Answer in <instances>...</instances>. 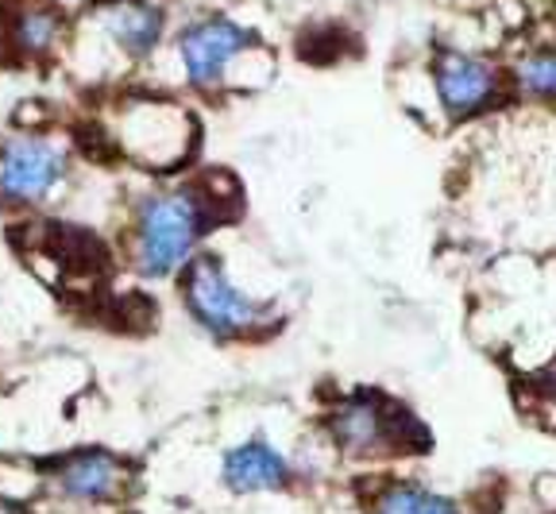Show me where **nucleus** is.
<instances>
[{
    "label": "nucleus",
    "instance_id": "nucleus-9",
    "mask_svg": "<svg viewBox=\"0 0 556 514\" xmlns=\"http://www.w3.org/2000/svg\"><path fill=\"white\" fill-rule=\"evenodd\" d=\"M89 20L101 43L124 62H148L166 39V9L155 0H101Z\"/></svg>",
    "mask_w": 556,
    "mask_h": 514
},
{
    "label": "nucleus",
    "instance_id": "nucleus-1",
    "mask_svg": "<svg viewBox=\"0 0 556 514\" xmlns=\"http://www.w3.org/2000/svg\"><path fill=\"white\" fill-rule=\"evenodd\" d=\"M220 225V198L205 183H166L139 193L131 205L128 255L139 279H178Z\"/></svg>",
    "mask_w": 556,
    "mask_h": 514
},
{
    "label": "nucleus",
    "instance_id": "nucleus-5",
    "mask_svg": "<svg viewBox=\"0 0 556 514\" xmlns=\"http://www.w3.org/2000/svg\"><path fill=\"white\" fill-rule=\"evenodd\" d=\"M193 140H198V128H193L190 109L174 105V101H159V97H139V101L124 105L113 128L116 148L131 163L148 166L155 175L186 163Z\"/></svg>",
    "mask_w": 556,
    "mask_h": 514
},
{
    "label": "nucleus",
    "instance_id": "nucleus-10",
    "mask_svg": "<svg viewBox=\"0 0 556 514\" xmlns=\"http://www.w3.org/2000/svg\"><path fill=\"white\" fill-rule=\"evenodd\" d=\"M220 484L232 496H275L294 484V461L270 437L252 434L220 453Z\"/></svg>",
    "mask_w": 556,
    "mask_h": 514
},
{
    "label": "nucleus",
    "instance_id": "nucleus-12",
    "mask_svg": "<svg viewBox=\"0 0 556 514\" xmlns=\"http://www.w3.org/2000/svg\"><path fill=\"white\" fill-rule=\"evenodd\" d=\"M371 514H464V506L417 479H387L375 491Z\"/></svg>",
    "mask_w": 556,
    "mask_h": 514
},
{
    "label": "nucleus",
    "instance_id": "nucleus-4",
    "mask_svg": "<svg viewBox=\"0 0 556 514\" xmlns=\"http://www.w3.org/2000/svg\"><path fill=\"white\" fill-rule=\"evenodd\" d=\"M70 183V148L51 131H12L0 140V210H39Z\"/></svg>",
    "mask_w": 556,
    "mask_h": 514
},
{
    "label": "nucleus",
    "instance_id": "nucleus-3",
    "mask_svg": "<svg viewBox=\"0 0 556 514\" xmlns=\"http://www.w3.org/2000/svg\"><path fill=\"white\" fill-rule=\"evenodd\" d=\"M178 294L190 322L213 340H248L260 337L275 322V310L263 298L248 294L228 275L225 260L201 248L178 275Z\"/></svg>",
    "mask_w": 556,
    "mask_h": 514
},
{
    "label": "nucleus",
    "instance_id": "nucleus-14",
    "mask_svg": "<svg viewBox=\"0 0 556 514\" xmlns=\"http://www.w3.org/2000/svg\"><path fill=\"white\" fill-rule=\"evenodd\" d=\"M541 394H545V399H553V402H556V360L545 367V372H541Z\"/></svg>",
    "mask_w": 556,
    "mask_h": 514
},
{
    "label": "nucleus",
    "instance_id": "nucleus-7",
    "mask_svg": "<svg viewBox=\"0 0 556 514\" xmlns=\"http://www.w3.org/2000/svg\"><path fill=\"white\" fill-rule=\"evenodd\" d=\"M255 51V32L232 16H201L178 32L174 54L182 66V78L198 93H217L232 86V74Z\"/></svg>",
    "mask_w": 556,
    "mask_h": 514
},
{
    "label": "nucleus",
    "instance_id": "nucleus-6",
    "mask_svg": "<svg viewBox=\"0 0 556 514\" xmlns=\"http://www.w3.org/2000/svg\"><path fill=\"white\" fill-rule=\"evenodd\" d=\"M429 86L441 113L448 121H476V116L495 113L510 93V71H503L495 59L460 47H444L433 54L429 66Z\"/></svg>",
    "mask_w": 556,
    "mask_h": 514
},
{
    "label": "nucleus",
    "instance_id": "nucleus-13",
    "mask_svg": "<svg viewBox=\"0 0 556 514\" xmlns=\"http://www.w3.org/2000/svg\"><path fill=\"white\" fill-rule=\"evenodd\" d=\"M514 93L538 105H556V47H538V51L521 54L510 71Z\"/></svg>",
    "mask_w": 556,
    "mask_h": 514
},
{
    "label": "nucleus",
    "instance_id": "nucleus-2",
    "mask_svg": "<svg viewBox=\"0 0 556 514\" xmlns=\"http://www.w3.org/2000/svg\"><path fill=\"white\" fill-rule=\"evenodd\" d=\"M325 434L348 461H387V456L426 453L433 437L399 399L379 387H352L325 414Z\"/></svg>",
    "mask_w": 556,
    "mask_h": 514
},
{
    "label": "nucleus",
    "instance_id": "nucleus-8",
    "mask_svg": "<svg viewBox=\"0 0 556 514\" xmlns=\"http://www.w3.org/2000/svg\"><path fill=\"white\" fill-rule=\"evenodd\" d=\"M47 484L66 503H116L128 491V461L109 453V449H74L47 468Z\"/></svg>",
    "mask_w": 556,
    "mask_h": 514
},
{
    "label": "nucleus",
    "instance_id": "nucleus-11",
    "mask_svg": "<svg viewBox=\"0 0 556 514\" xmlns=\"http://www.w3.org/2000/svg\"><path fill=\"white\" fill-rule=\"evenodd\" d=\"M66 39V16L51 0H24L4 20V43L20 62H43Z\"/></svg>",
    "mask_w": 556,
    "mask_h": 514
}]
</instances>
